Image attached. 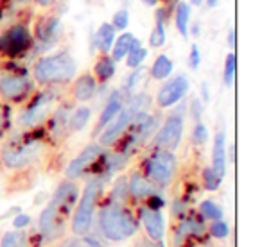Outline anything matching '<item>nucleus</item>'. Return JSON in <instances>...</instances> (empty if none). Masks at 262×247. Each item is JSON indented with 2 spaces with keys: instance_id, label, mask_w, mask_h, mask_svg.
<instances>
[{
  "instance_id": "1",
  "label": "nucleus",
  "mask_w": 262,
  "mask_h": 247,
  "mask_svg": "<svg viewBox=\"0 0 262 247\" xmlns=\"http://www.w3.org/2000/svg\"><path fill=\"white\" fill-rule=\"evenodd\" d=\"M77 63L69 52H58L36 59L33 66V81L41 86H59L76 77Z\"/></svg>"
},
{
  "instance_id": "2",
  "label": "nucleus",
  "mask_w": 262,
  "mask_h": 247,
  "mask_svg": "<svg viewBox=\"0 0 262 247\" xmlns=\"http://www.w3.org/2000/svg\"><path fill=\"white\" fill-rule=\"evenodd\" d=\"M149 104V95L146 93H137L127 101V104L122 106L117 116L108 124V128L104 129V133L101 135V143L99 145L102 147H110L124 135L127 128L131 126V122L135 120V116L139 115L140 111H144V108Z\"/></svg>"
},
{
  "instance_id": "3",
  "label": "nucleus",
  "mask_w": 262,
  "mask_h": 247,
  "mask_svg": "<svg viewBox=\"0 0 262 247\" xmlns=\"http://www.w3.org/2000/svg\"><path fill=\"white\" fill-rule=\"evenodd\" d=\"M101 229L110 240L119 242L133 235L137 231V224L129 211L122 210L119 204H112L101 211Z\"/></svg>"
},
{
  "instance_id": "4",
  "label": "nucleus",
  "mask_w": 262,
  "mask_h": 247,
  "mask_svg": "<svg viewBox=\"0 0 262 247\" xmlns=\"http://www.w3.org/2000/svg\"><path fill=\"white\" fill-rule=\"evenodd\" d=\"M102 188V179L95 178L92 179L86 185L83 192V197L79 201V206L76 210V215H74L72 220V229L76 235H84V233L90 231L92 226V217H94V210L95 204H97V197L101 193Z\"/></svg>"
},
{
  "instance_id": "5",
  "label": "nucleus",
  "mask_w": 262,
  "mask_h": 247,
  "mask_svg": "<svg viewBox=\"0 0 262 247\" xmlns=\"http://www.w3.org/2000/svg\"><path fill=\"white\" fill-rule=\"evenodd\" d=\"M31 29L22 22L13 23L6 31L0 33V56L4 58H18L33 45Z\"/></svg>"
},
{
  "instance_id": "6",
  "label": "nucleus",
  "mask_w": 262,
  "mask_h": 247,
  "mask_svg": "<svg viewBox=\"0 0 262 247\" xmlns=\"http://www.w3.org/2000/svg\"><path fill=\"white\" fill-rule=\"evenodd\" d=\"M34 81L27 72L0 68V97L4 101L18 102L33 91Z\"/></svg>"
},
{
  "instance_id": "7",
  "label": "nucleus",
  "mask_w": 262,
  "mask_h": 247,
  "mask_svg": "<svg viewBox=\"0 0 262 247\" xmlns=\"http://www.w3.org/2000/svg\"><path fill=\"white\" fill-rule=\"evenodd\" d=\"M176 167H178V161H176V156L172 154V151L160 149L147 160L146 174L155 185L167 186L174 179Z\"/></svg>"
},
{
  "instance_id": "8",
  "label": "nucleus",
  "mask_w": 262,
  "mask_h": 247,
  "mask_svg": "<svg viewBox=\"0 0 262 247\" xmlns=\"http://www.w3.org/2000/svg\"><path fill=\"white\" fill-rule=\"evenodd\" d=\"M56 98H58V90H56V86L47 88V90L41 91L40 95H36L34 101L31 102V106L24 111V115H22L24 126L34 128V126L43 122V120L49 116V113H51Z\"/></svg>"
},
{
  "instance_id": "9",
  "label": "nucleus",
  "mask_w": 262,
  "mask_h": 247,
  "mask_svg": "<svg viewBox=\"0 0 262 247\" xmlns=\"http://www.w3.org/2000/svg\"><path fill=\"white\" fill-rule=\"evenodd\" d=\"M183 136V116L174 113L171 115L167 120L164 122L158 133L155 135L153 143L158 149H167V151H174L178 149L180 142H182Z\"/></svg>"
},
{
  "instance_id": "10",
  "label": "nucleus",
  "mask_w": 262,
  "mask_h": 247,
  "mask_svg": "<svg viewBox=\"0 0 262 247\" xmlns=\"http://www.w3.org/2000/svg\"><path fill=\"white\" fill-rule=\"evenodd\" d=\"M41 149H43V145L40 142H29L20 147H9L2 153V160L9 168H22L36 160Z\"/></svg>"
},
{
  "instance_id": "11",
  "label": "nucleus",
  "mask_w": 262,
  "mask_h": 247,
  "mask_svg": "<svg viewBox=\"0 0 262 247\" xmlns=\"http://www.w3.org/2000/svg\"><path fill=\"white\" fill-rule=\"evenodd\" d=\"M190 90V83L185 76H176L169 79L164 86L158 90L157 102L160 108H171L176 102H180Z\"/></svg>"
},
{
  "instance_id": "12",
  "label": "nucleus",
  "mask_w": 262,
  "mask_h": 247,
  "mask_svg": "<svg viewBox=\"0 0 262 247\" xmlns=\"http://www.w3.org/2000/svg\"><path fill=\"white\" fill-rule=\"evenodd\" d=\"M61 204L56 201H51L47 208L41 211L40 217V229L43 233L45 238L54 240L59 233L63 231V215H61Z\"/></svg>"
},
{
  "instance_id": "13",
  "label": "nucleus",
  "mask_w": 262,
  "mask_h": 247,
  "mask_svg": "<svg viewBox=\"0 0 262 247\" xmlns=\"http://www.w3.org/2000/svg\"><path fill=\"white\" fill-rule=\"evenodd\" d=\"M101 153H102V145H99V143H90V145L84 147V149L70 161L69 167H67V170H65L67 179L79 178V176L83 174V172L86 170L99 156H101Z\"/></svg>"
},
{
  "instance_id": "14",
  "label": "nucleus",
  "mask_w": 262,
  "mask_h": 247,
  "mask_svg": "<svg viewBox=\"0 0 262 247\" xmlns=\"http://www.w3.org/2000/svg\"><path fill=\"white\" fill-rule=\"evenodd\" d=\"M63 33V23L58 15L41 16L34 26V36L41 43H54Z\"/></svg>"
},
{
  "instance_id": "15",
  "label": "nucleus",
  "mask_w": 262,
  "mask_h": 247,
  "mask_svg": "<svg viewBox=\"0 0 262 247\" xmlns=\"http://www.w3.org/2000/svg\"><path fill=\"white\" fill-rule=\"evenodd\" d=\"M97 90H99V83L94 77V73L84 72V73H81L79 77H76L72 88H70V93H72V97L76 98V101L86 102L95 97Z\"/></svg>"
},
{
  "instance_id": "16",
  "label": "nucleus",
  "mask_w": 262,
  "mask_h": 247,
  "mask_svg": "<svg viewBox=\"0 0 262 247\" xmlns=\"http://www.w3.org/2000/svg\"><path fill=\"white\" fill-rule=\"evenodd\" d=\"M142 222L144 228H146L147 235L153 242H162L165 233V222L164 217L158 210H153V208H144L142 210Z\"/></svg>"
},
{
  "instance_id": "17",
  "label": "nucleus",
  "mask_w": 262,
  "mask_h": 247,
  "mask_svg": "<svg viewBox=\"0 0 262 247\" xmlns=\"http://www.w3.org/2000/svg\"><path fill=\"white\" fill-rule=\"evenodd\" d=\"M212 170L219 179L226 174V135L225 131H217L214 138V149H212Z\"/></svg>"
},
{
  "instance_id": "18",
  "label": "nucleus",
  "mask_w": 262,
  "mask_h": 247,
  "mask_svg": "<svg viewBox=\"0 0 262 247\" xmlns=\"http://www.w3.org/2000/svg\"><path fill=\"white\" fill-rule=\"evenodd\" d=\"M127 192H129V195L135 197V199H146V197H151L157 193V186L146 176L133 174L129 178V183H127Z\"/></svg>"
},
{
  "instance_id": "19",
  "label": "nucleus",
  "mask_w": 262,
  "mask_h": 247,
  "mask_svg": "<svg viewBox=\"0 0 262 247\" xmlns=\"http://www.w3.org/2000/svg\"><path fill=\"white\" fill-rule=\"evenodd\" d=\"M122 106H124L122 93H120V91H113L112 97H110L108 102H106L104 111L101 113V118H99V124H97V131L95 133H99L102 128H106V126H108V124L117 116V113L122 109Z\"/></svg>"
},
{
  "instance_id": "20",
  "label": "nucleus",
  "mask_w": 262,
  "mask_h": 247,
  "mask_svg": "<svg viewBox=\"0 0 262 247\" xmlns=\"http://www.w3.org/2000/svg\"><path fill=\"white\" fill-rule=\"evenodd\" d=\"M115 33L112 23L104 22L99 26V29L94 33V41H95V48H97L101 54H108L112 51V45L115 41Z\"/></svg>"
},
{
  "instance_id": "21",
  "label": "nucleus",
  "mask_w": 262,
  "mask_h": 247,
  "mask_svg": "<svg viewBox=\"0 0 262 247\" xmlns=\"http://www.w3.org/2000/svg\"><path fill=\"white\" fill-rule=\"evenodd\" d=\"M174 26L178 29V33L182 34L183 38H189V26H190V16H192V9L187 2H182L180 0L178 4L174 6Z\"/></svg>"
},
{
  "instance_id": "22",
  "label": "nucleus",
  "mask_w": 262,
  "mask_h": 247,
  "mask_svg": "<svg viewBox=\"0 0 262 247\" xmlns=\"http://www.w3.org/2000/svg\"><path fill=\"white\" fill-rule=\"evenodd\" d=\"M117 63L112 59V56L101 54V58L95 61L94 66V77L97 79V83H108L117 72Z\"/></svg>"
},
{
  "instance_id": "23",
  "label": "nucleus",
  "mask_w": 262,
  "mask_h": 247,
  "mask_svg": "<svg viewBox=\"0 0 262 247\" xmlns=\"http://www.w3.org/2000/svg\"><path fill=\"white\" fill-rule=\"evenodd\" d=\"M167 11H169L167 6L164 9H158L157 11V23H155V29L151 31V36H149V45L153 48H160L165 45V38H167V33H165V13Z\"/></svg>"
},
{
  "instance_id": "24",
  "label": "nucleus",
  "mask_w": 262,
  "mask_h": 247,
  "mask_svg": "<svg viewBox=\"0 0 262 247\" xmlns=\"http://www.w3.org/2000/svg\"><path fill=\"white\" fill-rule=\"evenodd\" d=\"M133 33H122L119 38H115L112 45V51H110V56L115 63H119L120 59H124L127 56V52L131 51V45H133Z\"/></svg>"
},
{
  "instance_id": "25",
  "label": "nucleus",
  "mask_w": 262,
  "mask_h": 247,
  "mask_svg": "<svg viewBox=\"0 0 262 247\" xmlns=\"http://www.w3.org/2000/svg\"><path fill=\"white\" fill-rule=\"evenodd\" d=\"M172 68H174V65H172L171 58L165 54H160L157 59H155L153 66H151L149 73H151V79L155 81H164V79H169L172 73Z\"/></svg>"
},
{
  "instance_id": "26",
  "label": "nucleus",
  "mask_w": 262,
  "mask_h": 247,
  "mask_svg": "<svg viewBox=\"0 0 262 247\" xmlns=\"http://www.w3.org/2000/svg\"><path fill=\"white\" fill-rule=\"evenodd\" d=\"M147 54H149V51H147L146 47H142V41H140L139 38H135L133 45H131V51L127 52V56H126L127 58L126 65L129 66V68H139V66H142Z\"/></svg>"
},
{
  "instance_id": "27",
  "label": "nucleus",
  "mask_w": 262,
  "mask_h": 247,
  "mask_svg": "<svg viewBox=\"0 0 262 247\" xmlns=\"http://www.w3.org/2000/svg\"><path fill=\"white\" fill-rule=\"evenodd\" d=\"M90 116H92V109L86 108V106H81L77 108L76 111L70 115V122H69V128L72 131H83L86 128V124L90 122Z\"/></svg>"
},
{
  "instance_id": "28",
  "label": "nucleus",
  "mask_w": 262,
  "mask_h": 247,
  "mask_svg": "<svg viewBox=\"0 0 262 247\" xmlns=\"http://www.w3.org/2000/svg\"><path fill=\"white\" fill-rule=\"evenodd\" d=\"M70 109L69 106H63V108H58V111H56L54 118H52V133H54L56 136H61L63 133H65V129L69 128V122H70Z\"/></svg>"
},
{
  "instance_id": "29",
  "label": "nucleus",
  "mask_w": 262,
  "mask_h": 247,
  "mask_svg": "<svg viewBox=\"0 0 262 247\" xmlns=\"http://www.w3.org/2000/svg\"><path fill=\"white\" fill-rule=\"evenodd\" d=\"M235 72H237V58L235 52H230L225 59V73H223V79H225V84L228 88L233 86L235 83Z\"/></svg>"
},
{
  "instance_id": "30",
  "label": "nucleus",
  "mask_w": 262,
  "mask_h": 247,
  "mask_svg": "<svg viewBox=\"0 0 262 247\" xmlns=\"http://www.w3.org/2000/svg\"><path fill=\"white\" fill-rule=\"evenodd\" d=\"M127 179L126 178H120L119 181L115 183V186H113L112 190V199L115 204H119V206H122L124 203H126L127 199Z\"/></svg>"
},
{
  "instance_id": "31",
  "label": "nucleus",
  "mask_w": 262,
  "mask_h": 247,
  "mask_svg": "<svg viewBox=\"0 0 262 247\" xmlns=\"http://www.w3.org/2000/svg\"><path fill=\"white\" fill-rule=\"evenodd\" d=\"M200 208L205 218H210V220H219V218H223L221 206H217L214 201H203Z\"/></svg>"
},
{
  "instance_id": "32",
  "label": "nucleus",
  "mask_w": 262,
  "mask_h": 247,
  "mask_svg": "<svg viewBox=\"0 0 262 247\" xmlns=\"http://www.w3.org/2000/svg\"><path fill=\"white\" fill-rule=\"evenodd\" d=\"M26 235L20 231H11L8 233V235L4 236V240H2V245L0 247H26Z\"/></svg>"
},
{
  "instance_id": "33",
  "label": "nucleus",
  "mask_w": 262,
  "mask_h": 247,
  "mask_svg": "<svg viewBox=\"0 0 262 247\" xmlns=\"http://www.w3.org/2000/svg\"><path fill=\"white\" fill-rule=\"evenodd\" d=\"M112 26L115 31H126L129 27V11L127 9H119V11L113 15V20H112Z\"/></svg>"
},
{
  "instance_id": "34",
  "label": "nucleus",
  "mask_w": 262,
  "mask_h": 247,
  "mask_svg": "<svg viewBox=\"0 0 262 247\" xmlns=\"http://www.w3.org/2000/svg\"><path fill=\"white\" fill-rule=\"evenodd\" d=\"M203 181H205V188L207 190H215V188H219V185H221L223 179H219L210 167V168H205L203 170Z\"/></svg>"
},
{
  "instance_id": "35",
  "label": "nucleus",
  "mask_w": 262,
  "mask_h": 247,
  "mask_svg": "<svg viewBox=\"0 0 262 247\" xmlns=\"http://www.w3.org/2000/svg\"><path fill=\"white\" fill-rule=\"evenodd\" d=\"M208 138V129L205 128V124L198 122L196 124V128H194L192 131V142L198 143V145H201V143H205Z\"/></svg>"
},
{
  "instance_id": "36",
  "label": "nucleus",
  "mask_w": 262,
  "mask_h": 247,
  "mask_svg": "<svg viewBox=\"0 0 262 247\" xmlns=\"http://www.w3.org/2000/svg\"><path fill=\"white\" fill-rule=\"evenodd\" d=\"M210 231H212V235H214L215 238H226V236H228V233H230V228H228V224H226V222H223V218H219V220H215L214 224H212Z\"/></svg>"
},
{
  "instance_id": "37",
  "label": "nucleus",
  "mask_w": 262,
  "mask_h": 247,
  "mask_svg": "<svg viewBox=\"0 0 262 247\" xmlns=\"http://www.w3.org/2000/svg\"><path fill=\"white\" fill-rule=\"evenodd\" d=\"M201 65V52H200V47L196 43L190 45V52H189V66L192 70H198Z\"/></svg>"
},
{
  "instance_id": "38",
  "label": "nucleus",
  "mask_w": 262,
  "mask_h": 247,
  "mask_svg": "<svg viewBox=\"0 0 262 247\" xmlns=\"http://www.w3.org/2000/svg\"><path fill=\"white\" fill-rule=\"evenodd\" d=\"M203 102L200 101V98H192V102H190V116H192L194 120L198 122H201V116H203Z\"/></svg>"
},
{
  "instance_id": "39",
  "label": "nucleus",
  "mask_w": 262,
  "mask_h": 247,
  "mask_svg": "<svg viewBox=\"0 0 262 247\" xmlns=\"http://www.w3.org/2000/svg\"><path fill=\"white\" fill-rule=\"evenodd\" d=\"M135 70H137V72H133L129 77H127V83H126V91H127V93H129V91L137 86V83H139V81L142 79L144 73H146V70H142L140 66H139V68H135Z\"/></svg>"
},
{
  "instance_id": "40",
  "label": "nucleus",
  "mask_w": 262,
  "mask_h": 247,
  "mask_svg": "<svg viewBox=\"0 0 262 247\" xmlns=\"http://www.w3.org/2000/svg\"><path fill=\"white\" fill-rule=\"evenodd\" d=\"M90 243V240H84V238H72L69 242H65L61 247H86Z\"/></svg>"
},
{
  "instance_id": "41",
  "label": "nucleus",
  "mask_w": 262,
  "mask_h": 247,
  "mask_svg": "<svg viewBox=\"0 0 262 247\" xmlns=\"http://www.w3.org/2000/svg\"><path fill=\"white\" fill-rule=\"evenodd\" d=\"M31 222V217L29 215H18V217H15V220H13V224H15V228H26V226H29Z\"/></svg>"
},
{
  "instance_id": "42",
  "label": "nucleus",
  "mask_w": 262,
  "mask_h": 247,
  "mask_svg": "<svg viewBox=\"0 0 262 247\" xmlns=\"http://www.w3.org/2000/svg\"><path fill=\"white\" fill-rule=\"evenodd\" d=\"M235 41H237V33H235V29H230L228 31V38H226V43H228V47L230 48H235Z\"/></svg>"
},
{
  "instance_id": "43",
  "label": "nucleus",
  "mask_w": 262,
  "mask_h": 247,
  "mask_svg": "<svg viewBox=\"0 0 262 247\" xmlns=\"http://www.w3.org/2000/svg\"><path fill=\"white\" fill-rule=\"evenodd\" d=\"M201 95H203V98H205V102H208V84L207 83H201Z\"/></svg>"
},
{
  "instance_id": "44",
  "label": "nucleus",
  "mask_w": 262,
  "mask_h": 247,
  "mask_svg": "<svg viewBox=\"0 0 262 247\" xmlns=\"http://www.w3.org/2000/svg\"><path fill=\"white\" fill-rule=\"evenodd\" d=\"M34 2H36L38 6H41V8H49V6H51L54 0H34Z\"/></svg>"
},
{
  "instance_id": "45",
  "label": "nucleus",
  "mask_w": 262,
  "mask_h": 247,
  "mask_svg": "<svg viewBox=\"0 0 262 247\" xmlns=\"http://www.w3.org/2000/svg\"><path fill=\"white\" fill-rule=\"evenodd\" d=\"M139 247H164V245H160V242H142Z\"/></svg>"
},
{
  "instance_id": "46",
  "label": "nucleus",
  "mask_w": 262,
  "mask_h": 247,
  "mask_svg": "<svg viewBox=\"0 0 262 247\" xmlns=\"http://www.w3.org/2000/svg\"><path fill=\"white\" fill-rule=\"evenodd\" d=\"M158 2H160V0H158ZM178 2L180 0H162V4L167 6V8H172V6H176Z\"/></svg>"
},
{
  "instance_id": "47",
  "label": "nucleus",
  "mask_w": 262,
  "mask_h": 247,
  "mask_svg": "<svg viewBox=\"0 0 262 247\" xmlns=\"http://www.w3.org/2000/svg\"><path fill=\"white\" fill-rule=\"evenodd\" d=\"M205 2H207V8H208V9H214L215 6H217L219 0H205Z\"/></svg>"
},
{
  "instance_id": "48",
  "label": "nucleus",
  "mask_w": 262,
  "mask_h": 247,
  "mask_svg": "<svg viewBox=\"0 0 262 247\" xmlns=\"http://www.w3.org/2000/svg\"><path fill=\"white\" fill-rule=\"evenodd\" d=\"M142 2H144L146 6H149V8H155V6L158 4V0H142Z\"/></svg>"
},
{
  "instance_id": "49",
  "label": "nucleus",
  "mask_w": 262,
  "mask_h": 247,
  "mask_svg": "<svg viewBox=\"0 0 262 247\" xmlns=\"http://www.w3.org/2000/svg\"><path fill=\"white\" fill-rule=\"evenodd\" d=\"M192 34L194 36H200V23H194V27H192Z\"/></svg>"
},
{
  "instance_id": "50",
  "label": "nucleus",
  "mask_w": 262,
  "mask_h": 247,
  "mask_svg": "<svg viewBox=\"0 0 262 247\" xmlns=\"http://www.w3.org/2000/svg\"><path fill=\"white\" fill-rule=\"evenodd\" d=\"M205 0H190V4L192 6H203Z\"/></svg>"
},
{
  "instance_id": "51",
  "label": "nucleus",
  "mask_w": 262,
  "mask_h": 247,
  "mask_svg": "<svg viewBox=\"0 0 262 247\" xmlns=\"http://www.w3.org/2000/svg\"><path fill=\"white\" fill-rule=\"evenodd\" d=\"M4 126V115H2V109H0V129Z\"/></svg>"
}]
</instances>
